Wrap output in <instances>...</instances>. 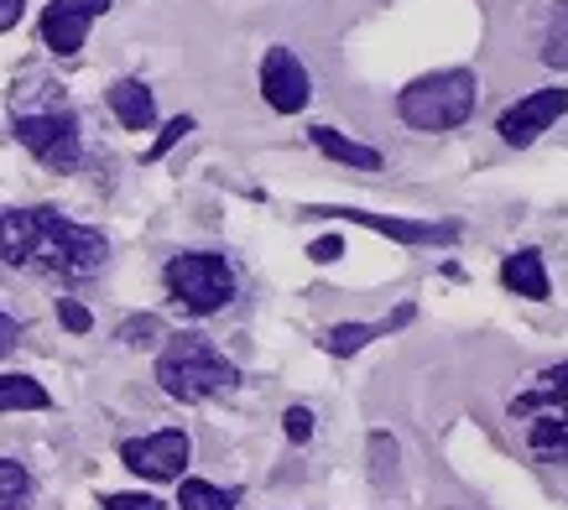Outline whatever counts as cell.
I'll use <instances>...</instances> for the list:
<instances>
[{
  "mask_svg": "<svg viewBox=\"0 0 568 510\" xmlns=\"http://www.w3.org/2000/svg\"><path fill=\"white\" fill-rule=\"evenodd\" d=\"M0 261L17 272L89 282L110 266V239L89 224L63 220L58 208H6L0 214Z\"/></svg>",
  "mask_w": 568,
  "mask_h": 510,
  "instance_id": "6da1fadb",
  "label": "cell"
},
{
  "mask_svg": "<svg viewBox=\"0 0 568 510\" xmlns=\"http://www.w3.org/2000/svg\"><path fill=\"white\" fill-rule=\"evenodd\" d=\"M506 417H511V427L521 432V442L532 448L537 459L564 463L568 469V359L537 370L532 380L506 401Z\"/></svg>",
  "mask_w": 568,
  "mask_h": 510,
  "instance_id": "7a4b0ae2",
  "label": "cell"
},
{
  "mask_svg": "<svg viewBox=\"0 0 568 510\" xmlns=\"http://www.w3.org/2000/svg\"><path fill=\"white\" fill-rule=\"evenodd\" d=\"M156 386L173 396V401H214V396H230L241 386V370L204 339V334H168L162 355H156Z\"/></svg>",
  "mask_w": 568,
  "mask_h": 510,
  "instance_id": "3957f363",
  "label": "cell"
},
{
  "mask_svg": "<svg viewBox=\"0 0 568 510\" xmlns=\"http://www.w3.org/2000/svg\"><path fill=\"white\" fill-rule=\"evenodd\" d=\"M475 94H480V79L469 69H438L423 73L396 94V115L407 120L413 131H459L469 115H475Z\"/></svg>",
  "mask_w": 568,
  "mask_h": 510,
  "instance_id": "277c9868",
  "label": "cell"
},
{
  "mask_svg": "<svg viewBox=\"0 0 568 510\" xmlns=\"http://www.w3.org/2000/svg\"><path fill=\"white\" fill-rule=\"evenodd\" d=\"M162 287L183 313L193 318H214L220 307L235 303V266L224 261L220 251H183L162 266Z\"/></svg>",
  "mask_w": 568,
  "mask_h": 510,
  "instance_id": "5b68a950",
  "label": "cell"
},
{
  "mask_svg": "<svg viewBox=\"0 0 568 510\" xmlns=\"http://www.w3.org/2000/svg\"><path fill=\"white\" fill-rule=\"evenodd\" d=\"M11 131H17V141L48 172H79V162H84V131H79V115H73L69 104H52V110H17Z\"/></svg>",
  "mask_w": 568,
  "mask_h": 510,
  "instance_id": "8992f818",
  "label": "cell"
},
{
  "mask_svg": "<svg viewBox=\"0 0 568 510\" xmlns=\"http://www.w3.org/2000/svg\"><path fill=\"white\" fill-rule=\"evenodd\" d=\"M189 459H193V442L183 427H162V432L121 442V463L141 479H183Z\"/></svg>",
  "mask_w": 568,
  "mask_h": 510,
  "instance_id": "52a82bcc",
  "label": "cell"
},
{
  "mask_svg": "<svg viewBox=\"0 0 568 510\" xmlns=\"http://www.w3.org/2000/svg\"><path fill=\"white\" fill-rule=\"evenodd\" d=\"M564 115H568V89H532V94H521V100L496 120V131L506 146H532V141L542 136V131H552Z\"/></svg>",
  "mask_w": 568,
  "mask_h": 510,
  "instance_id": "ba28073f",
  "label": "cell"
},
{
  "mask_svg": "<svg viewBox=\"0 0 568 510\" xmlns=\"http://www.w3.org/2000/svg\"><path fill=\"white\" fill-rule=\"evenodd\" d=\"M261 100L272 104L276 115H297V110H308L313 79H308V69L297 63L293 48H266V58H261Z\"/></svg>",
  "mask_w": 568,
  "mask_h": 510,
  "instance_id": "9c48e42d",
  "label": "cell"
},
{
  "mask_svg": "<svg viewBox=\"0 0 568 510\" xmlns=\"http://www.w3.org/2000/svg\"><path fill=\"white\" fill-rule=\"evenodd\" d=\"M110 11V0H52L48 11H42V42L48 52L58 58H73V52L84 48L89 27Z\"/></svg>",
  "mask_w": 568,
  "mask_h": 510,
  "instance_id": "30bf717a",
  "label": "cell"
},
{
  "mask_svg": "<svg viewBox=\"0 0 568 510\" xmlns=\"http://www.w3.org/2000/svg\"><path fill=\"white\" fill-rule=\"evenodd\" d=\"M324 214H339V220L361 224V230H376V235L396 239V245H454L459 239V224H438V220H396V214H371V208H324Z\"/></svg>",
  "mask_w": 568,
  "mask_h": 510,
  "instance_id": "8fae6325",
  "label": "cell"
},
{
  "mask_svg": "<svg viewBox=\"0 0 568 510\" xmlns=\"http://www.w3.org/2000/svg\"><path fill=\"white\" fill-rule=\"evenodd\" d=\"M500 287L517 292V297H532V303H548L552 297V282H548V266L537 251H517L500 261Z\"/></svg>",
  "mask_w": 568,
  "mask_h": 510,
  "instance_id": "7c38bea8",
  "label": "cell"
},
{
  "mask_svg": "<svg viewBox=\"0 0 568 510\" xmlns=\"http://www.w3.org/2000/svg\"><path fill=\"white\" fill-rule=\"evenodd\" d=\"M104 100H110V110H115V120H121L125 131H152L156 125V100L141 79H115Z\"/></svg>",
  "mask_w": 568,
  "mask_h": 510,
  "instance_id": "4fadbf2b",
  "label": "cell"
},
{
  "mask_svg": "<svg viewBox=\"0 0 568 510\" xmlns=\"http://www.w3.org/2000/svg\"><path fill=\"white\" fill-rule=\"evenodd\" d=\"M407 318H413V307H396L386 324H334V328H328V339H324V349H328L334 359H349V355H361V349H371L381 334L402 328Z\"/></svg>",
  "mask_w": 568,
  "mask_h": 510,
  "instance_id": "5bb4252c",
  "label": "cell"
},
{
  "mask_svg": "<svg viewBox=\"0 0 568 510\" xmlns=\"http://www.w3.org/2000/svg\"><path fill=\"white\" fill-rule=\"evenodd\" d=\"M308 136H313V146H318L328 162H345V167H361V172H381V152H376V146L339 136L334 125H313Z\"/></svg>",
  "mask_w": 568,
  "mask_h": 510,
  "instance_id": "9a60e30c",
  "label": "cell"
},
{
  "mask_svg": "<svg viewBox=\"0 0 568 510\" xmlns=\"http://www.w3.org/2000/svg\"><path fill=\"white\" fill-rule=\"evenodd\" d=\"M52 396L32 375H0V411H48Z\"/></svg>",
  "mask_w": 568,
  "mask_h": 510,
  "instance_id": "2e32d148",
  "label": "cell"
},
{
  "mask_svg": "<svg viewBox=\"0 0 568 510\" xmlns=\"http://www.w3.org/2000/svg\"><path fill=\"white\" fill-rule=\"evenodd\" d=\"M241 494L235 490H220V484H209V479H183L178 484V510H235Z\"/></svg>",
  "mask_w": 568,
  "mask_h": 510,
  "instance_id": "e0dca14e",
  "label": "cell"
},
{
  "mask_svg": "<svg viewBox=\"0 0 568 510\" xmlns=\"http://www.w3.org/2000/svg\"><path fill=\"white\" fill-rule=\"evenodd\" d=\"M32 506V475L27 463L0 459V510H27Z\"/></svg>",
  "mask_w": 568,
  "mask_h": 510,
  "instance_id": "ac0fdd59",
  "label": "cell"
},
{
  "mask_svg": "<svg viewBox=\"0 0 568 510\" xmlns=\"http://www.w3.org/2000/svg\"><path fill=\"white\" fill-rule=\"evenodd\" d=\"M542 63L568 73V0H552L548 37H542Z\"/></svg>",
  "mask_w": 568,
  "mask_h": 510,
  "instance_id": "d6986e66",
  "label": "cell"
},
{
  "mask_svg": "<svg viewBox=\"0 0 568 510\" xmlns=\"http://www.w3.org/2000/svg\"><path fill=\"white\" fill-rule=\"evenodd\" d=\"M396 459H402V453H396V438L392 432H371V479H376V490H392L396 484Z\"/></svg>",
  "mask_w": 568,
  "mask_h": 510,
  "instance_id": "ffe728a7",
  "label": "cell"
},
{
  "mask_svg": "<svg viewBox=\"0 0 568 510\" xmlns=\"http://www.w3.org/2000/svg\"><path fill=\"white\" fill-rule=\"evenodd\" d=\"M115 339L131 344V349H146V344L168 339V328H162V318H156V313H136V318H125V324L115 328Z\"/></svg>",
  "mask_w": 568,
  "mask_h": 510,
  "instance_id": "44dd1931",
  "label": "cell"
},
{
  "mask_svg": "<svg viewBox=\"0 0 568 510\" xmlns=\"http://www.w3.org/2000/svg\"><path fill=\"white\" fill-rule=\"evenodd\" d=\"M189 131H193V115H178V120H168V125H162V136H156L152 146H146V162H162V156L173 152V146H178V141H183V136H189Z\"/></svg>",
  "mask_w": 568,
  "mask_h": 510,
  "instance_id": "7402d4cb",
  "label": "cell"
},
{
  "mask_svg": "<svg viewBox=\"0 0 568 510\" xmlns=\"http://www.w3.org/2000/svg\"><path fill=\"white\" fill-rule=\"evenodd\" d=\"M104 510H162L156 494H141V490H115V494H100Z\"/></svg>",
  "mask_w": 568,
  "mask_h": 510,
  "instance_id": "603a6c76",
  "label": "cell"
},
{
  "mask_svg": "<svg viewBox=\"0 0 568 510\" xmlns=\"http://www.w3.org/2000/svg\"><path fill=\"white\" fill-rule=\"evenodd\" d=\"M282 432H287V442H308L313 438V411L308 407H287L282 411Z\"/></svg>",
  "mask_w": 568,
  "mask_h": 510,
  "instance_id": "cb8c5ba5",
  "label": "cell"
},
{
  "mask_svg": "<svg viewBox=\"0 0 568 510\" xmlns=\"http://www.w3.org/2000/svg\"><path fill=\"white\" fill-rule=\"evenodd\" d=\"M58 324L69 328V334H89V328H94V318H89V307H84V303L63 297V303H58Z\"/></svg>",
  "mask_w": 568,
  "mask_h": 510,
  "instance_id": "d4e9b609",
  "label": "cell"
},
{
  "mask_svg": "<svg viewBox=\"0 0 568 510\" xmlns=\"http://www.w3.org/2000/svg\"><path fill=\"white\" fill-rule=\"evenodd\" d=\"M308 255H313V261H318V266H328V261H339V255H345V239H339V235L313 239V245H308Z\"/></svg>",
  "mask_w": 568,
  "mask_h": 510,
  "instance_id": "484cf974",
  "label": "cell"
},
{
  "mask_svg": "<svg viewBox=\"0 0 568 510\" xmlns=\"http://www.w3.org/2000/svg\"><path fill=\"white\" fill-rule=\"evenodd\" d=\"M17 344H21V324H17V318H11V313H6V307H0V359L11 355Z\"/></svg>",
  "mask_w": 568,
  "mask_h": 510,
  "instance_id": "4316f807",
  "label": "cell"
},
{
  "mask_svg": "<svg viewBox=\"0 0 568 510\" xmlns=\"http://www.w3.org/2000/svg\"><path fill=\"white\" fill-rule=\"evenodd\" d=\"M21 21V0H0V32H11Z\"/></svg>",
  "mask_w": 568,
  "mask_h": 510,
  "instance_id": "83f0119b",
  "label": "cell"
}]
</instances>
